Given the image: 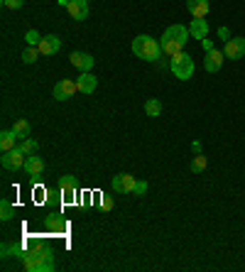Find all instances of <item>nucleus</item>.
I'll list each match as a JSON object with an SVG mask.
<instances>
[{
    "mask_svg": "<svg viewBox=\"0 0 245 272\" xmlns=\"http://www.w3.org/2000/svg\"><path fill=\"white\" fill-rule=\"evenodd\" d=\"M223 61H226V54H223V52H218V49H211V52H206L203 69H206L209 74H216V71L223 67Z\"/></svg>",
    "mask_w": 245,
    "mask_h": 272,
    "instance_id": "9",
    "label": "nucleus"
},
{
    "mask_svg": "<svg viewBox=\"0 0 245 272\" xmlns=\"http://www.w3.org/2000/svg\"><path fill=\"white\" fill-rule=\"evenodd\" d=\"M135 184H137V179H135L133 174H128V172H120V174H115V177H113V192H118V194H133Z\"/></svg>",
    "mask_w": 245,
    "mask_h": 272,
    "instance_id": "6",
    "label": "nucleus"
},
{
    "mask_svg": "<svg viewBox=\"0 0 245 272\" xmlns=\"http://www.w3.org/2000/svg\"><path fill=\"white\" fill-rule=\"evenodd\" d=\"M12 216H15V206H12L8 199H3V201H0V218H3V221H10Z\"/></svg>",
    "mask_w": 245,
    "mask_h": 272,
    "instance_id": "24",
    "label": "nucleus"
},
{
    "mask_svg": "<svg viewBox=\"0 0 245 272\" xmlns=\"http://www.w3.org/2000/svg\"><path fill=\"white\" fill-rule=\"evenodd\" d=\"M133 194H135V196H145V194H147V181H137V184H135V189H133Z\"/></svg>",
    "mask_w": 245,
    "mask_h": 272,
    "instance_id": "29",
    "label": "nucleus"
},
{
    "mask_svg": "<svg viewBox=\"0 0 245 272\" xmlns=\"http://www.w3.org/2000/svg\"><path fill=\"white\" fill-rule=\"evenodd\" d=\"M189 27H184V25H172V27H167L165 30V34H162V39H169V42H174V45H179L181 49H184V45L189 42Z\"/></svg>",
    "mask_w": 245,
    "mask_h": 272,
    "instance_id": "4",
    "label": "nucleus"
},
{
    "mask_svg": "<svg viewBox=\"0 0 245 272\" xmlns=\"http://www.w3.org/2000/svg\"><path fill=\"white\" fill-rule=\"evenodd\" d=\"M25 42H27L30 47H37L39 42H42V34L37 32V30H30V32L25 34Z\"/></svg>",
    "mask_w": 245,
    "mask_h": 272,
    "instance_id": "27",
    "label": "nucleus"
},
{
    "mask_svg": "<svg viewBox=\"0 0 245 272\" xmlns=\"http://www.w3.org/2000/svg\"><path fill=\"white\" fill-rule=\"evenodd\" d=\"M39 54H42V52H39V47H30V45H27V49L23 52V61H25V64H34V61L39 59Z\"/></svg>",
    "mask_w": 245,
    "mask_h": 272,
    "instance_id": "23",
    "label": "nucleus"
},
{
    "mask_svg": "<svg viewBox=\"0 0 245 272\" xmlns=\"http://www.w3.org/2000/svg\"><path fill=\"white\" fill-rule=\"evenodd\" d=\"M201 47H203V52H211V49H216V47H213V39H201Z\"/></svg>",
    "mask_w": 245,
    "mask_h": 272,
    "instance_id": "31",
    "label": "nucleus"
},
{
    "mask_svg": "<svg viewBox=\"0 0 245 272\" xmlns=\"http://www.w3.org/2000/svg\"><path fill=\"white\" fill-rule=\"evenodd\" d=\"M191 150H194L196 155H201V142H199V140H194V142H191Z\"/></svg>",
    "mask_w": 245,
    "mask_h": 272,
    "instance_id": "33",
    "label": "nucleus"
},
{
    "mask_svg": "<svg viewBox=\"0 0 245 272\" xmlns=\"http://www.w3.org/2000/svg\"><path fill=\"white\" fill-rule=\"evenodd\" d=\"M100 206H103V211H111V208H113V199H111V196H103V199H100Z\"/></svg>",
    "mask_w": 245,
    "mask_h": 272,
    "instance_id": "30",
    "label": "nucleus"
},
{
    "mask_svg": "<svg viewBox=\"0 0 245 272\" xmlns=\"http://www.w3.org/2000/svg\"><path fill=\"white\" fill-rule=\"evenodd\" d=\"M39 52L45 54V57H52V54H56L59 49H62V39L56 37V34H47V37H42V42H39Z\"/></svg>",
    "mask_w": 245,
    "mask_h": 272,
    "instance_id": "10",
    "label": "nucleus"
},
{
    "mask_svg": "<svg viewBox=\"0 0 245 272\" xmlns=\"http://www.w3.org/2000/svg\"><path fill=\"white\" fill-rule=\"evenodd\" d=\"M145 113L150 115V118H157V115L162 113V103H159V98H147Z\"/></svg>",
    "mask_w": 245,
    "mask_h": 272,
    "instance_id": "22",
    "label": "nucleus"
},
{
    "mask_svg": "<svg viewBox=\"0 0 245 272\" xmlns=\"http://www.w3.org/2000/svg\"><path fill=\"white\" fill-rule=\"evenodd\" d=\"M78 91L76 81H69V79H62L54 83V98L56 101H69V98H74V93Z\"/></svg>",
    "mask_w": 245,
    "mask_h": 272,
    "instance_id": "8",
    "label": "nucleus"
},
{
    "mask_svg": "<svg viewBox=\"0 0 245 272\" xmlns=\"http://www.w3.org/2000/svg\"><path fill=\"white\" fill-rule=\"evenodd\" d=\"M76 86H78V91H81V93H86V96H89V93H93V91H96L98 79H96L91 71H81V76L76 79Z\"/></svg>",
    "mask_w": 245,
    "mask_h": 272,
    "instance_id": "11",
    "label": "nucleus"
},
{
    "mask_svg": "<svg viewBox=\"0 0 245 272\" xmlns=\"http://www.w3.org/2000/svg\"><path fill=\"white\" fill-rule=\"evenodd\" d=\"M189 32L194 39H206V37H209V23H206L203 17H196V20H191Z\"/></svg>",
    "mask_w": 245,
    "mask_h": 272,
    "instance_id": "16",
    "label": "nucleus"
},
{
    "mask_svg": "<svg viewBox=\"0 0 245 272\" xmlns=\"http://www.w3.org/2000/svg\"><path fill=\"white\" fill-rule=\"evenodd\" d=\"M172 74L177 76L179 81H189L194 76V59L184 52H179L172 57Z\"/></svg>",
    "mask_w": 245,
    "mask_h": 272,
    "instance_id": "3",
    "label": "nucleus"
},
{
    "mask_svg": "<svg viewBox=\"0 0 245 272\" xmlns=\"http://www.w3.org/2000/svg\"><path fill=\"white\" fill-rule=\"evenodd\" d=\"M187 10H189L194 17H206L209 10H211V3H209V0H187Z\"/></svg>",
    "mask_w": 245,
    "mask_h": 272,
    "instance_id": "15",
    "label": "nucleus"
},
{
    "mask_svg": "<svg viewBox=\"0 0 245 272\" xmlns=\"http://www.w3.org/2000/svg\"><path fill=\"white\" fill-rule=\"evenodd\" d=\"M226 59H243L245 57V37H231L226 42V49H223Z\"/></svg>",
    "mask_w": 245,
    "mask_h": 272,
    "instance_id": "7",
    "label": "nucleus"
},
{
    "mask_svg": "<svg viewBox=\"0 0 245 272\" xmlns=\"http://www.w3.org/2000/svg\"><path fill=\"white\" fill-rule=\"evenodd\" d=\"M23 262L27 272H52L56 267L54 265V253L42 245V243H34L32 250L23 253Z\"/></svg>",
    "mask_w": 245,
    "mask_h": 272,
    "instance_id": "1",
    "label": "nucleus"
},
{
    "mask_svg": "<svg viewBox=\"0 0 245 272\" xmlns=\"http://www.w3.org/2000/svg\"><path fill=\"white\" fill-rule=\"evenodd\" d=\"M23 253L25 248L23 245H12V243H3V260H8V258H17V260H23Z\"/></svg>",
    "mask_w": 245,
    "mask_h": 272,
    "instance_id": "19",
    "label": "nucleus"
},
{
    "mask_svg": "<svg viewBox=\"0 0 245 272\" xmlns=\"http://www.w3.org/2000/svg\"><path fill=\"white\" fill-rule=\"evenodd\" d=\"M17 140H20V137L15 135L12 130H3V133H0V150H3V152L15 150L17 148Z\"/></svg>",
    "mask_w": 245,
    "mask_h": 272,
    "instance_id": "17",
    "label": "nucleus"
},
{
    "mask_svg": "<svg viewBox=\"0 0 245 272\" xmlns=\"http://www.w3.org/2000/svg\"><path fill=\"white\" fill-rule=\"evenodd\" d=\"M206 164H209V159L203 157V155H196V157L191 159V172H194V174H199V172L206 170Z\"/></svg>",
    "mask_w": 245,
    "mask_h": 272,
    "instance_id": "25",
    "label": "nucleus"
},
{
    "mask_svg": "<svg viewBox=\"0 0 245 272\" xmlns=\"http://www.w3.org/2000/svg\"><path fill=\"white\" fill-rule=\"evenodd\" d=\"M133 54L137 59H145V61H155L162 54V47L150 34H137L133 39Z\"/></svg>",
    "mask_w": 245,
    "mask_h": 272,
    "instance_id": "2",
    "label": "nucleus"
},
{
    "mask_svg": "<svg viewBox=\"0 0 245 272\" xmlns=\"http://www.w3.org/2000/svg\"><path fill=\"white\" fill-rule=\"evenodd\" d=\"M25 159H27V155L15 148V150H10V152H3L0 162H3V167H5V170L15 172V170H20V167H25Z\"/></svg>",
    "mask_w": 245,
    "mask_h": 272,
    "instance_id": "5",
    "label": "nucleus"
},
{
    "mask_svg": "<svg viewBox=\"0 0 245 272\" xmlns=\"http://www.w3.org/2000/svg\"><path fill=\"white\" fill-rule=\"evenodd\" d=\"M47 228H49V231H54V233H62V231L67 228V223H64V221H59V218H47Z\"/></svg>",
    "mask_w": 245,
    "mask_h": 272,
    "instance_id": "26",
    "label": "nucleus"
},
{
    "mask_svg": "<svg viewBox=\"0 0 245 272\" xmlns=\"http://www.w3.org/2000/svg\"><path fill=\"white\" fill-rule=\"evenodd\" d=\"M25 174L27 177H39L42 174V170H45V162H42V157H37V155H27V159H25Z\"/></svg>",
    "mask_w": 245,
    "mask_h": 272,
    "instance_id": "12",
    "label": "nucleus"
},
{
    "mask_svg": "<svg viewBox=\"0 0 245 272\" xmlns=\"http://www.w3.org/2000/svg\"><path fill=\"white\" fill-rule=\"evenodd\" d=\"M12 133L20 137V140H25V137H30L32 128H30V123H27V120H15V125H12Z\"/></svg>",
    "mask_w": 245,
    "mask_h": 272,
    "instance_id": "21",
    "label": "nucleus"
},
{
    "mask_svg": "<svg viewBox=\"0 0 245 272\" xmlns=\"http://www.w3.org/2000/svg\"><path fill=\"white\" fill-rule=\"evenodd\" d=\"M69 59H71V64H74L78 71H91V69H93V61H96V59L91 57V54H86V52H74Z\"/></svg>",
    "mask_w": 245,
    "mask_h": 272,
    "instance_id": "14",
    "label": "nucleus"
},
{
    "mask_svg": "<svg viewBox=\"0 0 245 272\" xmlns=\"http://www.w3.org/2000/svg\"><path fill=\"white\" fill-rule=\"evenodd\" d=\"M67 10L74 20H86L89 17V0H71Z\"/></svg>",
    "mask_w": 245,
    "mask_h": 272,
    "instance_id": "13",
    "label": "nucleus"
},
{
    "mask_svg": "<svg viewBox=\"0 0 245 272\" xmlns=\"http://www.w3.org/2000/svg\"><path fill=\"white\" fill-rule=\"evenodd\" d=\"M17 150H20V152H25V155H37L39 142H37L34 137H25V140H20V142H17Z\"/></svg>",
    "mask_w": 245,
    "mask_h": 272,
    "instance_id": "20",
    "label": "nucleus"
},
{
    "mask_svg": "<svg viewBox=\"0 0 245 272\" xmlns=\"http://www.w3.org/2000/svg\"><path fill=\"white\" fill-rule=\"evenodd\" d=\"M218 37L228 42V39H231V32H228V27H218Z\"/></svg>",
    "mask_w": 245,
    "mask_h": 272,
    "instance_id": "32",
    "label": "nucleus"
},
{
    "mask_svg": "<svg viewBox=\"0 0 245 272\" xmlns=\"http://www.w3.org/2000/svg\"><path fill=\"white\" fill-rule=\"evenodd\" d=\"M3 3V8H8V10H20L25 5V0H0Z\"/></svg>",
    "mask_w": 245,
    "mask_h": 272,
    "instance_id": "28",
    "label": "nucleus"
},
{
    "mask_svg": "<svg viewBox=\"0 0 245 272\" xmlns=\"http://www.w3.org/2000/svg\"><path fill=\"white\" fill-rule=\"evenodd\" d=\"M59 189H62V194H64L67 199H71V196H76V179H74L71 174H67V177H62V181H59Z\"/></svg>",
    "mask_w": 245,
    "mask_h": 272,
    "instance_id": "18",
    "label": "nucleus"
}]
</instances>
